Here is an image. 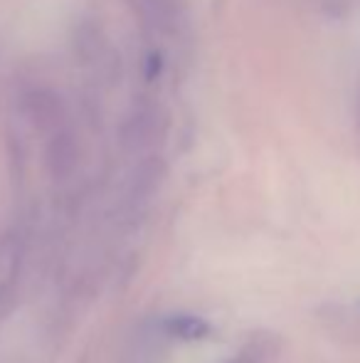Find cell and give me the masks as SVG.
I'll use <instances>...</instances> for the list:
<instances>
[{"mask_svg":"<svg viewBox=\"0 0 360 363\" xmlns=\"http://www.w3.org/2000/svg\"><path fill=\"white\" fill-rule=\"evenodd\" d=\"M13 111L23 124H30L37 134L47 136L64 121H69V104L52 84L40 79H28L15 84Z\"/></svg>","mask_w":360,"mask_h":363,"instance_id":"3","label":"cell"},{"mask_svg":"<svg viewBox=\"0 0 360 363\" xmlns=\"http://www.w3.org/2000/svg\"><path fill=\"white\" fill-rule=\"evenodd\" d=\"M168 131L170 114L163 101L156 99L153 94H139L124 109L119 129H116V139L126 153L149 156L166 144Z\"/></svg>","mask_w":360,"mask_h":363,"instance_id":"2","label":"cell"},{"mask_svg":"<svg viewBox=\"0 0 360 363\" xmlns=\"http://www.w3.org/2000/svg\"><path fill=\"white\" fill-rule=\"evenodd\" d=\"M166 329H168V334L178 336V339H185V341H197L212 334V326L207 324L205 319L192 316V314L173 316V319L166 321Z\"/></svg>","mask_w":360,"mask_h":363,"instance_id":"6","label":"cell"},{"mask_svg":"<svg viewBox=\"0 0 360 363\" xmlns=\"http://www.w3.org/2000/svg\"><path fill=\"white\" fill-rule=\"evenodd\" d=\"M79 158H82V144H79V134L74 131L72 119H69L47 134L45 166L52 173V178H67L79 166Z\"/></svg>","mask_w":360,"mask_h":363,"instance_id":"5","label":"cell"},{"mask_svg":"<svg viewBox=\"0 0 360 363\" xmlns=\"http://www.w3.org/2000/svg\"><path fill=\"white\" fill-rule=\"evenodd\" d=\"M141 30L166 45H190L192 18L185 0H126Z\"/></svg>","mask_w":360,"mask_h":363,"instance_id":"4","label":"cell"},{"mask_svg":"<svg viewBox=\"0 0 360 363\" xmlns=\"http://www.w3.org/2000/svg\"><path fill=\"white\" fill-rule=\"evenodd\" d=\"M72 55L96 86H114L124 77V62L114 48L104 23L94 15H82L72 25Z\"/></svg>","mask_w":360,"mask_h":363,"instance_id":"1","label":"cell"}]
</instances>
